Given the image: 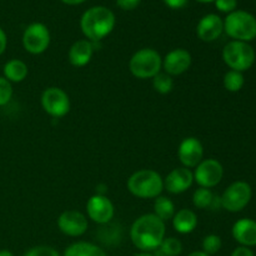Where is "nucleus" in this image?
<instances>
[{"label": "nucleus", "mask_w": 256, "mask_h": 256, "mask_svg": "<svg viewBox=\"0 0 256 256\" xmlns=\"http://www.w3.org/2000/svg\"><path fill=\"white\" fill-rule=\"evenodd\" d=\"M166 226L155 214H144L138 218L130 228V240L140 252H152L159 249L165 239Z\"/></svg>", "instance_id": "obj_1"}, {"label": "nucleus", "mask_w": 256, "mask_h": 256, "mask_svg": "<svg viewBox=\"0 0 256 256\" xmlns=\"http://www.w3.org/2000/svg\"><path fill=\"white\" fill-rule=\"evenodd\" d=\"M116 24L115 14L106 6H92L85 10L80 19V29L88 40L102 42L114 30Z\"/></svg>", "instance_id": "obj_2"}, {"label": "nucleus", "mask_w": 256, "mask_h": 256, "mask_svg": "<svg viewBox=\"0 0 256 256\" xmlns=\"http://www.w3.org/2000/svg\"><path fill=\"white\" fill-rule=\"evenodd\" d=\"M126 185L130 194L140 199H156L164 190V179L155 170L142 169L130 175Z\"/></svg>", "instance_id": "obj_3"}, {"label": "nucleus", "mask_w": 256, "mask_h": 256, "mask_svg": "<svg viewBox=\"0 0 256 256\" xmlns=\"http://www.w3.org/2000/svg\"><path fill=\"white\" fill-rule=\"evenodd\" d=\"M224 32L232 40L252 42L256 38V18L245 10H235L224 19Z\"/></svg>", "instance_id": "obj_4"}, {"label": "nucleus", "mask_w": 256, "mask_h": 256, "mask_svg": "<svg viewBox=\"0 0 256 256\" xmlns=\"http://www.w3.org/2000/svg\"><path fill=\"white\" fill-rule=\"evenodd\" d=\"M162 69V55L152 48H142L130 58L129 70L138 79H152Z\"/></svg>", "instance_id": "obj_5"}, {"label": "nucleus", "mask_w": 256, "mask_h": 256, "mask_svg": "<svg viewBox=\"0 0 256 256\" xmlns=\"http://www.w3.org/2000/svg\"><path fill=\"white\" fill-rule=\"evenodd\" d=\"M222 60L230 70L246 72L255 62V50L249 42L232 40L222 49Z\"/></svg>", "instance_id": "obj_6"}, {"label": "nucleus", "mask_w": 256, "mask_h": 256, "mask_svg": "<svg viewBox=\"0 0 256 256\" xmlns=\"http://www.w3.org/2000/svg\"><path fill=\"white\" fill-rule=\"evenodd\" d=\"M252 196V189L246 182H235L225 189L222 200V208L229 212H239L249 205Z\"/></svg>", "instance_id": "obj_7"}, {"label": "nucleus", "mask_w": 256, "mask_h": 256, "mask_svg": "<svg viewBox=\"0 0 256 256\" xmlns=\"http://www.w3.org/2000/svg\"><path fill=\"white\" fill-rule=\"evenodd\" d=\"M52 42L49 29L42 22H32L22 32V46L29 54L40 55L45 52Z\"/></svg>", "instance_id": "obj_8"}, {"label": "nucleus", "mask_w": 256, "mask_h": 256, "mask_svg": "<svg viewBox=\"0 0 256 256\" xmlns=\"http://www.w3.org/2000/svg\"><path fill=\"white\" fill-rule=\"evenodd\" d=\"M42 106L44 112L52 118L59 119L70 112L69 95L58 86H50L42 92Z\"/></svg>", "instance_id": "obj_9"}, {"label": "nucleus", "mask_w": 256, "mask_h": 256, "mask_svg": "<svg viewBox=\"0 0 256 256\" xmlns=\"http://www.w3.org/2000/svg\"><path fill=\"white\" fill-rule=\"evenodd\" d=\"M194 182L199 185V188H212L216 186L224 176V168L222 162L215 159H204L192 172Z\"/></svg>", "instance_id": "obj_10"}, {"label": "nucleus", "mask_w": 256, "mask_h": 256, "mask_svg": "<svg viewBox=\"0 0 256 256\" xmlns=\"http://www.w3.org/2000/svg\"><path fill=\"white\" fill-rule=\"evenodd\" d=\"M58 228L66 236L79 238L86 232L89 222L88 218L78 210H65L58 218Z\"/></svg>", "instance_id": "obj_11"}, {"label": "nucleus", "mask_w": 256, "mask_h": 256, "mask_svg": "<svg viewBox=\"0 0 256 256\" xmlns=\"http://www.w3.org/2000/svg\"><path fill=\"white\" fill-rule=\"evenodd\" d=\"M86 212L89 219L99 225L108 224L115 215L114 204L106 195H92L86 202Z\"/></svg>", "instance_id": "obj_12"}, {"label": "nucleus", "mask_w": 256, "mask_h": 256, "mask_svg": "<svg viewBox=\"0 0 256 256\" xmlns=\"http://www.w3.org/2000/svg\"><path fill=\"white\" fill-rule=\"evenodd\" d=\"M178 156L182 166L195 169L204 160V146L198 138H185L179 145Z\"/></svg>", "instance_id": "obj_13"}, {"label": "nucleus", "mask_w": 256, "mask_h": 256, "mask_svg": "<svg viewBox=\"0 0 256 256\" xmlns=\"http://www.w3.org/2000/svg\"><path fill=\"white\" fill-rule=\"evenodd\" d=\"M192 54L186 49H172L162 58V69L170 76H178L188 72L192 65Z\"/></svg>", "instance_id": "obj_14"}, {"label": "nucleus", "mask_w": 256, "mask_h": 256, "mask_svg": "<svg viewBox=\"0 0 256 256\" xmlns=\"http://www.w3.org/2000/svg\"><path fill=\"white\" fill-rule=\"evenodd\" d=\"M194 184V174L192 169L180 166L172 169L164 179V189L170 194H182Z\"/></svg>", "instance_id": "obj_15"}, {"label": "nucleus", "mask_w": 256, "mask_h": 256, "mask_svg": "<svg viewBox=\"0 0 256 256\" xmlns=\"http://www.w3.org/2000/svg\"><path fill=\"white\" fill-rule=\"evenodd\" d=\"M224 32V20L216 14H208L199 20L196 34L205 42H215Z\"/></svg>", "instance_id": "obj_16"}, {"label": "nucleus", "mask_w": 256, "mask_h": 256, "mask_svg": "<svg viewBox=\"0 0 256 256\" xmlns=\"http://www.w3.org/2000/svg\"><path fill=\"white\" fill-rule=\"evenodd\" d=\"M95 44L96 42H92L88 39L76 40L70 46L69 54H68L70 64L76 68H82L89 64L92 58V54H94Z\"/></svg>", "instance_id": "obj_17"}, {"label": "nucleus", "mask_w": 256, "mask_h": 256, "mask_svg": "<svg viewBox=\"0 0 256 256\" xmlns=\"http://www.w3.org/2000/svg\"><path fill=\"white\" fill-rule=\"evenodd\" d=\"M232 238L240 246H256V222L252 219H240L232 225Z\"/></svg>", "instance_id": "obj_18"}, {"label": "nucleus", "mask_w": 256, "mask_h": 256, "mask_svg": "<svg viewBox=\"0 0 256 256\" xmlns=\"http://www.w3.org/2000/svg\"><path fill=\"white\" fill-rule=\"evenodd\" d=\"M175 232L179 234H190L198 226V215L190 209H180L172 219Z\"/></svg>", "instance_id": "obj_19"}, {"label": "nucleus", "mask_w": 256, "mask_h": 256, "mask_svg": "<svg viewBox=\"0 0 256 256\" xmlns=\"http://www.w3.org/2000/svg\"><path fill=\"white\" fill-rule=\"evenodd\" d=\"M2 72H4L5 79L9 80L10 82H22L26 79L29 74V68L26 62L22 60L12 59L5 62Z\"/></svg>", "instance_id": "obj_20"}, {"label": "nucleus", "mask_w": 256, "mask_h": 256, "mask_svg": "<svg viewBox=\"0 0 256 256\" xmlns=\"http://www.w3.org/2000/svg\"><path fill=\"white\" fill-rule=\"evenodd\" d=\"M62 256H108L98 245L88 242H78L69 245Z\"/></svg>", "instance_id": "obj_21"}, {"label": "nucleus", "mask_w": 256, "mask_h": 256, "mask_svg": "<svg viewBox=\"0 0 256 256\" xmlns=\"http://www.w3.org/2000/svg\"><path fill=\"white\" fill-rule=\"evenodd\" d=\"M175 205L168 196H158L154 202V212L152 214L156 215L160 220L164 222H169L172 219L175 215Z\"/></svg>", "instance_id": "obj_22"}, {"label": "nucleus", "mask_w": 256, "mask_h": 256, "mask_svg": "<svg viewBox=\"0 0 256 256\" xmlns=\"http://www.w3.org/2000/svg\"><path fill=\"white\" fill-rule=\"evenodd\" d=\"M110 222L102 225V229L99 232L100 240L106 245L116 244L122 240V229L118 225L110 224Z\"/></svg>", "instance_id": "obj_23"}, {"label": "nucleus", "mask_w": 256, "mask_h": 256, "mask_svg": "<svg viewBox=\"0 0 256 256\" xmlns=\"http://www.w3.org/2000/svg\"><path fill=\"white\" fill-rule=\"evenodd\" d=\"M222 84L224 88L230 92H238L242 90V88L244 86L245 79L242 72H236V70H229L226 74L224 75V79H222Z\"/></svg>", "instance_id": "obj_24"}, {"label": "nucleus", "mask_w": 256, "mask_h": 256, "mask_svg": "<svg viewBox=\"0 0 256 256\" xmlns=\"http://www.w3.org/2000/svg\"><path fill=\"white\" fill-rule=\"evenodd\" d=\"M215 195L212 192V189L206 188H199L192 194V204L198 209H210L214 200Z\"/></svg>", "instance_id": "obj_25"}, {"label": "nucleus", "mask_w": 256, "mask_h": 256, "mask_svg": "<svg viewBox=\"0 0 256 256\" xmlns=\"http://www.w3.org/2000/svg\"><path fill=\"white\" fill-rule=\"evenodd\" d=\"M152 88L159 94H169L174 89V79L166 72H160L159 74L152 78Z\"/></svg>", "instance_id": "obj_26"}, {"label": "nucleus", "mask_w": 256, "mask_h": 256, "mask_svg": "<svg viewBox=\"0 0 256 256\" xmlns=\"http://www.w3.org/2000/svg\"><path fill=\"white\" fill-rule=\"evenodd\" d=\"M158 250L166 256H179L182 252V244L176 238H165Z\"/></svg>", "instance_id": "obj_27"}, {"label": "nucleus", "mask_w": 256, "mask_h": 256, "mask_svg": "<svg viewBox=\"0 0 256 256\" xmlns=\"http://www.w3.org/2000/svg\"><path fill=\"white\" fill-rule=\"evenodd\" d=\"M222 246V238L219 235H215V234H210L206 235V236L202 239V252L208 255H215L220 252Z\"/></svg>", "instance_id": "obj_28"}, {"label": "nucleus", "mask_w": 256, "mask_h": 256, "mask_svg": "<svg viewBox=\"0 0 256 256\" xmlns=\"http://www.w3.org/2000/svg\"><path fill=\"white\" fill-rule=\"evenodd\" d=\"M12 98V82L4 76H0V106H4Z\"/></svg>", "instance_id": "obj_29"}, {"label": "nucleus", "mask_w": 256, "mask_h": 256, "mask_svg": "<svg viewBox=\"0 0 256 256\" xmlns=\"http://www.w3.org/2000/svg\"><path fill=\"white\" fill-rule=\"evenodd\" d=\"M24 256H60L59 252L55 248L48 245H39L28 250Z\"/></svg>", "instance_id": "obj_30"}, {"label": "nucleus", "mask_w": 256, "mask_h": 256, "mask_svg": "<svg viewBox=\"0 0 256 256\" xmlns=\"http://www.w3.org/2000/svg\"><path fill=\"white\" fill-rule=\"evenodd\" d=\"M214 2L219 12H226V14L235 12L238 6V0H214Z\"/></svg>", "instance_id": "obj_31"}, {"label": "nucleus", "mask_w": 256, "mask_h": 256, "mask_svg": "<svg viewBox=\"0 0 256 256\" xmlns=\"http://www.w3.org/2000/svg\"><path fill=\"white\" fill-rule=\"evenodd\" d=\"M142 0H116V5L122 10L125 12H130V10L136 9L140 5Z\"/></svg>", "instance_id": "obj_32"}, {"label": "nucleus", "mask_w": 256, "mask_h": 256, "mask_svg": "<svg viewBox=\"0 0 256 256\" xmlns=\"http://www.w3.org/2000/svg\"><path fill=\"white\" fill-rule=\"evenodd\" d=\"M165 2L166 6H169L170 9H182L185 5L188 4V0H162Z\"/></svg>", "instance_id": "obj_33"}, {"label": "nucleus", "mask_w": 256, "mask_h": 256, "mask_svg": "<svg viewBox=\"0 0 256 256\" xmlns=\"http://www.w3.org/2000/svg\"><path fill=\"white\" fill-rule=\"evenodd\" d=\"M230 256H255L252 250L246 246H238L234 252H232Z\"/></svg>", "instance_id": "obj_34"}, {"label": "nucleus", "mask_w": 256, "mask_h": 256, "mask_svg": "<svg viewBox=\"0 0 256 256\" xmlns=\"http://www.w3.org/2000/svg\"><path fill=\"white\" fill-rule=\"evenodd\" d=\"M8 46V36L5 34L4 30L0 28V55L4 54V52L6 50Z\"/></svg>", "instance_id": "obj_35"}, {"label": "nucleus", "mask_w": 256, "mask_h": 256, "mask_svg": "<svg viewBox=\"0 0 256 256\" xmlns=\"http://www.w3.org/2000/svg\"><path fill=\"white\" fill-rule=\"evenodd\" d=\"M60 2H64V4L66 5H70V6H74V5L82 4V2H85L86 0H60Z\"/></svg>", "instance_id": "obj_36"}, {"label": "nucleus", "mask_w": 256, "mask_h": 256, "mask_svg": "<svg viewBox=\"0 0 256 256\" xmlns=\"http://www.w3.org/2000/svg\"><path fill=\"white\" fill-rule=\"evenodd\" d=\"M188 256H210V255L205 254V252H202V250H200V252H190V254L188 255Z\"/></svg>", "instance_id": "obj_37"}, {"label": "nucleus", "mask_w": 256, "mask_h": 256, "mask_svg": "<svg viewBox=\"0 0 256 256\" xmlns=\"http://www.w3.org/2000/svg\"><path fill=\"white\" fill-rule=\"evenodd\" d=\"M0 256H14L10 250H0Z\"/></svg>", "instance_id": "obj_38"}, {"label": "nucleus", "mask_w": 256, "mask_h": 256, "mask_svg": "<svg viewBox=\"0 0 256 256\" xmlns=\"http://www.w3.org/2000/svg\"><path fill=\"white\" fill-rule=\"evenodd\" d=\"M134 256H154V254H152V252H140L139 254L134 255Z\"/></svg>", "instance_id": "obj_39"}, {"label": "nucleus", "mask_w": 256, "mask_h": 256, "mask_svg": "<svg viewBox=\"0 0 256 256\" xmlns=\"http://www.w3.org/2000/svg\"><path fill=\"white\" fill-rule=\"evenodd\" d=\"M196 2H202V4H208V2H214V0H196Z\"/></svg>", "instance_id": "obj_40"}]
</instances>
